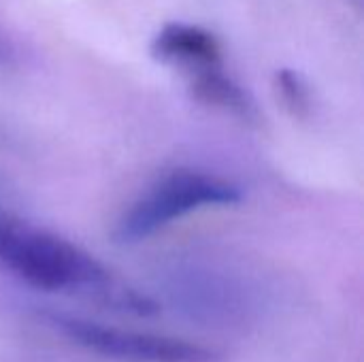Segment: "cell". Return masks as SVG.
Here are the masks:
<instances>
[{"label": "cell", "instance_id": "obj_2", "mask_svg": "<svg viewBox=\"0 0 364 362\" xmlns=\"http://www.w3.org/2000/svg\"><path fill=\"white\" fill-rule=\"evenodd\" d=\"M241 198V188L224 177L196 169H177L162 175L130 203L113 228V239L124 245L139 243L194 211L230 207Z\"/></svg>", "mask_w": 364, "mask_h": 362}, {"label": "cell", "instance_id": "obj_8", "mask_svg": "<svg viewBox=\"0 0 364 362\" xmlns=\"http://www.w3.org/2000/svg\"><path fill=\"white\" fill-rule=\"evenodd\" d=\"M11 47H9V43L0 36V64H6L9 60H11Z\"/></svg>", "mask_w": 364, "mask_h": 362}, {"label": "cell", "instance_id": "obj_1", "mask_svg": "<svg viewBox=\"0 0 364 362\" xmlns=\"http://www.w3.org/2000/svg\"><path fill=\"white\" fill-rule=\"evenodd\" d=\"M0 267L45 292L77 294L128 316H154L158 303L111 273L73 241L0 207Z\"/></svg>", "mask_w": 364, "mask_h": 362}, {"label": "cell", "instance_id": "obj_3", "mask_svg": "<svg viewBox=\"0 0 364 362\" xmlns=\"http://www.w3.org/2000/svg\"><path fill=\"white\" fill-rule=\"evenodd\" d=\"M43 320L73 346L115 362H224V352L198 341L139 333L68 314L45 312Z\"/></svg>", "mask_w": 364, "mask_h": 362}, {"label": "cell", "instance_id": "obj_5", "mask_svg": "<svg viewBox=\"0 0 364 362\" xmlns=\"http://www.w3.org/2000/svg\"><path fill=\"white\" fill-rule=\"evenodd\" d=\"M151 55L190 73L222 64V45L209 30L192 23H166L151 41Z\"/></svg>", "mask_w": 364, "mask_h": 362}, {"label": "cell", "instance_id": "obj_7", "mask_svg": "<svg viewBox=\"0 0 364 362\" xmlns=\"http://www.w3.org/2000/svg\"><path fill=\"white\" fill-rule=\"evenodd\" d=\"M275 85L277 92L282 96V100L286 102V107L299 115L305 117L311 111V92L307 81L292 68H279L275 75Z\"/></svg>", "mask_w": 364, "mask_h": 362}, {"label": "cell", "instance_id": "obj_4", "mask_svg": "<svg viewBox=\"0 0 364 362\" xmlns=\"http://www.w3.org/2000/svg\"><path fill=\"white\" fill-rule=\"evenodd\" d=\"M173 303L203 320H243L252 301L241 282L213 271H188L173 277Z\"/></svg>", "mask_w": 364, "mask_h": 362}, {"label": "cell", "instance_id": "obj_6", "mask_svg": "<svg viewBox=\"0 0 364 362\" xmlns=\"http://www.w3.org/2000/svg\"><path fill=\"white\" fill-rule=\"evenodd\" d=\"M190 75H192L190 87H192V94L196 100L218 107L222 111H228L243 119L256 117V107H254L252 96L239 81H235L224 70V64L200 68Z\"/></svg>", "mask_w": 364, "mask_h": 362}, {"label": "cell", "instance_id": "obj_9", "mask_svg": "<svg viewBox=\"0 0 364 362\" xmlns=\"http://www.w3.org/2000/svg\"><path fill=\"white\" fill-rule=\"evenodd\" d=\"M356 2H358V0H356Z\"/></svg>", "mask_w": 364, "mask_h": 362}]
</instances>
